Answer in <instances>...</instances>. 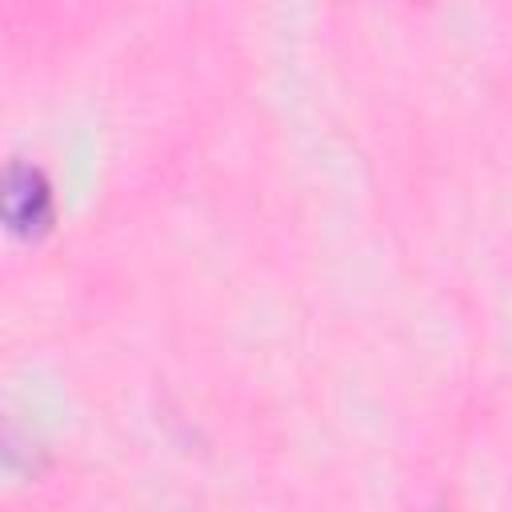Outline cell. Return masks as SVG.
Returning <instances> with one entry per match:
<instances>
[{
	"instance_id": "1",
	"label": "cell",
	"mask_w": 512,
	"mask_h": 512,
	"mask_svg": "<svg viewBox=\"0 0 512 512\" xmlns=\"http://www.w3.org/2000/svg\"><path fill=\"white\" fill-rule=\"evenodd\" d=\"M4 220L20 236H40L52 224V188L40 168L12 164L4 172Z\"/></svg>"
}]
</instances>
